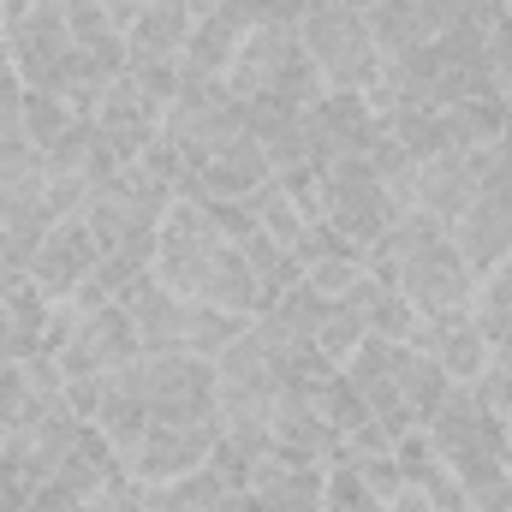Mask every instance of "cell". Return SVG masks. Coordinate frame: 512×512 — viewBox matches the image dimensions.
<instances>
[{"label": "cell", "instance_id": "obj_1", "mask_svg": "<svg viewBox=\"0 0 512 512\" xmlns=\"http://www.w3.org/2000/svg\"><path fill=\"white\" fill-rule=\"evenodd\" d=\"M298 36H304V54L322 66L328 90L364 96V90L382 78V48H376V36H370V12H364V6H346V0H304Z\"/></svg>", "mask_w": 512, "mask_h": 512}, {"label": "cell", "instance_id": "obj_2", "mask_svg": "<svg viewBox=\"0 0 512 512\" xmlns=\"http://www.w3.org/2000/svg\"><path fill=\"white\" fill-rule=\"evenodd\" d=\"M447 233H453V245H459L465 268H471L477 280H483L495 262L512 256V149L507 143H495V149L483 155V185H477L471 209H465Z\"/></svg>", "mask_w": 512, "mask_h": 512}, {"label": "cell", "instance_id": "obj_3", "mask_svg": "<svg viewBox=\"0 0 512 512\" xmlns=\"http://www.w3.org/2000/svg\"><path fill=\"white\" fill-rule=\"evenodd\" d=\"M298 0H274L268 6V18L256 24L251 36L239 42V54H233V66L221 72L227 78V90L239 96V102H262L268 90H274V78L304 54V36H298Z\"/></svg>", "mask_w": 512, "mask_h": 512}, {"label": "cell", "instance_id": "obj_4", "mask_svg": "<svg viewBox=\"0 0 512 512\" xmlns=\"http://www.w3.org/2000/svg\"><path fill=\"white\" fill-rule=\"evenodd\" d=\"M221 245H227V239L215 233V221H209L197 203H173L167 221H161V239H155V262H149V274H155L167 292L197 298L203 280H209V262L221 256Z\"/></svg>", "mask_w": 512, "mask_h": 512}, {"label": "cell", "instance_id": "obj_5", "mask_svg": "<svg viewBox=\"0 0 512 512\" xmlns=\"http://www.w3.org/2000/svg\"><path fill=\"white\" fill-rule=\"evenodd\" d=\"M298 131H304V155L316 167H334V161H364L382 137V114H370L364 96L352 90H328L316 108L298 114Z\"/></svg>", "mask_w": 512, "mask_h": 512}, {"label": "cell", "instance_id": "obj_6", "mask_svg": "<svg viewBox=\"0 0 512 512\" xmlns=\"http://www.w3.org/2000/svg\"><path fill=\"white\" fill-rule=\"evenodd\" d=\"M322 173H328V221H334L358 251L376 245L387 227L399 221L370 161H334V167H322Z\"/></svg>", "mask_w": 512, "mask_h": 512}, {"label": "cell", "instance_id": "obj_7", "mask_svg": "<svg viewBox=\"0 0 512 512\" xmlns=\"http://www.w3.org/2000/svg\"><path fill=\"white\" fill-rule=\"evenodd\" d=\"M215 441H221V423H149V435H143V447L131 459V477L149 483V489L179 483V477L209 465Z\"/></svg>", "mask_w": 512, "mask_h": 512}, {"label": "cell", "instance_id": "obj_8", "mask_svg": "<svg viewBox=\"0 0 512 512\" xmlns=\"http://www.w3.org/2000/svg\"><path fill=\"white\" fill-rule=\"evenodd\" d=\"M405 346L423 352V358H435L447 370V382H477L489 370V358H495L489 340H483V328L471 322V304L447 310V316H417V328H411Z\"/></svg>", "mask_w": 512, "mask_h": 512}, {"label": "cell", "instance_id": "obj_9", "mask_svg": "<svg viewBox=\"0 0 512 512\" xmlns=\"http://www.w3.org/2000/svg\"><path fill=\"white\" fill-rule=\"evenodd\" d=\"M96 131H102V143H108L120 161H137V155L161 137V108L149 102V90L137 84V72H114V78H108L102 108H96Z\"/></svg>", "mask_w": 512, "mask_h": 512}, {"label": "cell", "instance_id": "obj_10", "mask_svg": "<svg viewBox=\"0 0 512 512\" xmlns=\"http://www.w3.org/2000/svg\"><path fill=\"white\" fill-rule=\"evenodd\" d=\"M102 262V245H96V233H90V221L78 215V221H54L48 227V239L36 245V256H30V280L60 304V298H72V286L90 274Z\"/></svg>", "mask_w": 512, "mask_h": 512}, {"label": "cell", "instance_id": "obj_11", "mask_svg": "<svg viewBox=\"0 0 512 512\" xmlns=\"http://www.w3.org/2000/svg\"><path fill=\"white\" fill-rule=\"evenodd\" d=\"M483 155H489V149H477V155L447 149V155L417 161V215H429V221L453 227V221L471 209L477 185H483Z\"/></svg>", "mask_w": 512, "mask_h": 512}, {"label": "cell", "instance_id": "obj_12", "mask_svg": "<svg viewBox=\"0 0 512 512\" xmlns=\"http://www.w3.org/2000/svg\"><path fill=\"white\" fill-rule=\"evenodd\" d=\"M131 352H143V346H137V328H131V316L120 304H108V310L84 316L78 334L60 346V370H66V376H114Z\"/></svg>", "mask_w": 512, "mask_h": 512}, {"label": "cell", "instance_id": "obj_13", "mask_svg": "<svg viewBox=\"0 0 512 512\" xmlns=\"http://www.w3.org/2000/svg\"><path fill=\"white\" fill-rule=\"evenodd\" d=\"M114 304L131 316V328H137V346H143V352H179V340H185V316H191V298L167 292V286L143 268L126 292L114 298Z\"/></svg>", "mask_w": 512, "mask_h": 512}, {"label": "cell", "instance_id": "obj_14", "mask_svg": "<svg viewBox=\"0 0 512 512\" xmlns=\"http://www.w3.org/2000/svg\"><path fill=\"white\" fill-rule=\"evenodd\" d=\"M268 441H274L286 459H298V465H322L340 435L322 423V411H316V399H310L304 387L286 382L274 393V411H268Z\"/></svg>", "mask_w": 512, "mask_h": 512}, {"label": "cell", "instance_id": "obj_15", "mask_svg": "<svg viewBox=\"0 0 512 512\" xmlns=\"http://www.w3.org/2000/svg\"><path fill=\"white\" fill-rule=\"evenodd\" d=\"M191 30H197V18H191L185 0H149L143 18L126 30V72L161 66V60H185Z\"/></svg>", "mask_w": 512, "mask_h": 512}, {"label": "cell", "instance_id": "obj_16", "mask_svg": "<svg viewBox=\"0 0 512 512\" xmlns=\"http://www.w3.org/2000/svg\"><path fill=\"white\" fill-rule=\"evenodd\" d=\"M358 322H364V334H376V340H411V328H417V310L399 298V286H387V280H376V274H364L346 298H340Z\"/></svg>", "mask_w": 512, "mask_h": 512}, {"label": "cell", "instance_id": "obj_17", "mask_svg": "<svg viewBox=\"0 0 512 512\" xmlns=\"http://www.w3.org/2000/svg\"><path fill=\"white\" fill-rule=\"evenodd\" d=\"M471 322L483 328L495 364L512 370V256L507 262H495V268L477 280V292H471Z\"/></svg>", "mask_w": 512, "mask_h": 512}, {"label": "cell", "instance_id": "obj_18", "mask_svg": "<svg viewBox=\"0 0 512 512\" xmlns=\"http://www.w3.org/2000/svg\"><path fill=\"white\" fill-rule=\"evenodd\" d=\"M197 304L233 310V316H245V322L262 310V286H256V274H251V262H245V251H239V245H221V256L209 262V280H203Z\"/></svg>", "mask_w": 512, "mask_h": 512}, {"label": "cell", "instance_id": "obj_19", "mask_svg": "<svg viewBox=\"0 0 512 512\" xmlns=\"http://www.w3.org/2000/svg\"><path fill=\"white\" fill-rule=\"evenodd\" d=\"M441 137H447V149H465V155L495 149V143L507 137V102H501V96H483V102H453V108H441Z\"/></svg>", "mask_w": 512, "mask_h": 512}, {"label": "cell", "instance_id": "obj_20", "mask_svg": "<svg viewBox=\"0 0 512 512\" xmlns=\"http://www.w3.org/2000/svg\"><path fill=\"white\" fill-rule=\"evenodd\" d=\"M393 382H399V393H405V405H411L417 423H429V417L441 411L447 387H453L435 358H423V352H411V346H393Z\"/></svg>", "mask_w": 512, "mask_h": 512}, {"label": "cell", "instance_id": "obj_21", "mask_svg": "<svg viewBox=\"0 0 512 512\" xmlns=\"http://www.w3.org/2000/svg\"><path fill=\"white\" fill-rule=\"evenodd\" d=\"M245 328H251L245 316H233V310H215V304H197V298H191V316H185V340H179V352H185V358L215 364V358L245 334Z\"/></svg>", "mask_w": 512, "mask_h": 512}, {"label": "cell", "instance_id": "obj_22", "mask_svg": "<svg viewBox=\"0 0 512 512\" xmlns=\"http://www.w3.org/2000/svg\"><path fill=\"white\" fill-rule=\"evenodd\" d=\"M245 215L256 221V233H268L274 245H298V233H304V209L292 203V191L280 185V179H262L251 197H245Z\"/></svg>", "mask_w": 512, "mask_h": 512}, {"label": "cell", "instance_id": "obj_23", "mask_svg": "<svg viewBox=\"0 0 512 512\" xmlns=\"http://www.w3.org/2000/svg\"><path fill=\"white\" fill-rule=\"evenodd\" d=\"M96 429H102V441L114 447V459L131 471V459H137V447H143V435H149V405L131 399V393H108V405L96 411Z\"/></svg>", "mask_w": 512, "mask_h": 512}, {"label": "cell", "instance_id": "obj_24", "mask_svg": "<svg viewBox=\"0 0 512 512\" xmlns=\"http://www.w3.org/2000/svg\"><path fill=\"white\" fill-rule=\"evenodd\" d=\"M0 304H6V316H12V328H18V340H24V352H36V346H42V334H48L54 298H48L30 274H12V280L0 286Z\"/></svg>", "mask_w": 512, "mask_h": 512}, {"label": "cell", "instance_id": "obj_25", "mask_svg": "<svg viewBox=\"0 0 512 512\" xmlns=\"http://www.w3.org/2000/svg\"><path fill=\"white\" fill-rule=\"evenodd\" d=\"M322 483H328V465H292L286 477H274L256 507L262 512H322Z\"/></svg>", "mask_w": 512, "mask_h": 512}, {"label": "cell", "instance_id": "obj_26", "mask_svg": "<svg viewBox=\"0 0 512 512\" xmlns=\"http://www.w3.org/2000/svg\"><path fill=\"white\" fill-rule=\"evenodd\" d=\"M239 251H245V262H251L256 286H262V304H274L292 280H298V262H292V251L286 245H274L268 233H251V239H239Z\"/></svg>", "mask_w": 512, "mask_h": 512}, {"label": "cell", "instance_id": "obj_27", "mask_svg": "<svg viewBox=\"0 0 512 512\" xmlns=\"http://www.w3.org/2000/svg\"><path fill=\"white\" fill-rule=\"evenodd\" d=\"M72 120H78V114H72L54 90H24V120H18V126H24V137H30L36 149H54Z\"/></svg>", "mask_w": 512, "mask_h": 512}, {"label": "cell", "instance_id": "obj_28", "mask_svg": "<svg viewBox=\"0 0 512 512\" xmlns=\"http://www.w3.org/2000/svg\"><path fill=\"white\" fill-rule=\"evenodd\" d=\"M304 393H310V399H316V411H322V423H328V429H334V435H346V429H358V423H364V417H370V411H364V399H358V393H352V382H346V376H340V370H334V376H328V382L304 387Z\"/></svg>", "mask_w": 512, "mask_h": 512}, {"label": "cell", "instance_id": "obj_29", "mask_svg": "<svg viewBox=\"0 0 512 512\" xmlns=\"http://www.w3.org/2000/svg\"><path fill=\"white\" fill-rule=\"evenodd\" d=\"M298 280H304V286H316L322 298H346V292L364 280V251L316 256V262H304V268H298Z\"/></svg>", "mask_w": 512, "mask_h": 512}, {"label": "cell", "instance_id": "obj_30", "mask_svg": "<svg viewBox=\"0 0 512 512\" xmlns=\"http://www.w3.org/2000/svg\"><path fill=\"white\" fill-rule=\"evenodd\" d=\"M90 155H96V120H72L66 137H60L54 149H42V173H48V179L84 173V167H90Z\"/></svg>", "mask_w": 512, "mask_h": 512}, {"label": "cell", "instance_id": "obj_31", "mask_svg": "<svg viewBox=\"0 0 512 512\" xmlns=\"http://www.w3.org/2000/svg\"><path fill=\"white\" fill-rule=\"evenodd\" d=\"M364 340H370V334H364V322H358V316H352V310L334 298V304H328V316L316 322V352H328L334 364H346V358H352Z\"/></svg>", "mask_w": 512, "mask_h": 512}, {"label": "cell", "instance_id": "obj_32", "mask_svg": "<svg viewBox=\"0 0 512 512\" xmlns=\"http://www.w3.org/2000/svg\"><path fill=\"white\" fill-rule=\"evenodd\" d=\"M322 512H387V501H376L364 489V477L352 465H328V483H322Z\"/></svg>", "mask_w": 512, "mask_h": 512}, {"label": "cell", "instance_id": "obj_33", "mask_svg": "<svg viewBox=\"0 0 512 512\" xmlns=\"http://www.w3.org/2000/svg\"><path fill=\"white\" fill-rule=\"evenodd\" d=\"M471 512H512V465H483L471 477H459Z\"/></svg>", "mask_w": 512, "mask_h": 512}, {"label": "cell", "instance_id": "obj_34", "mask_svg": "<svg viewBox=\"0 0 512 512\" xmlns=\"http://www.w3.org/2000/svg\"><path fill=\"white\" fill-rule=\"evenodd\" d=\"M108 393H114V376H66V393H60V405H66L72 417L96 423V411L108 405Z\"/></svg>", "mask_w": 512, "mask_h": 512}, {"label": "cell", "instance_id": "obj_35", "mask_svg": "<svg viewBox=\"0 0 512 512\" xmlns=\"http://www.w3.org/2000/svg\"><path fill=\"white\" fill-rule=\"evenodd\" d=\"M471 393H477V405H483L495 423H507V417H512V370H501L495 358H489V370L471 382Z\"/></svg>", "mask_w": 512, "mask_h": 512}, {"label": "cell", "instance_id": "obj_36", "mask_svg": "<svg viewBox=\"0 0 512 512\" xmlns=\"http://www.w3.org/2000/svg\"><path fill=\"white\" fill-rule=\"evenodd\" d=\"M0 423L6 429H24L30 423V387H24V370L18 364L0 370Z\"/></svg>", "mask_w": 512, "mask_h": 512}, {"label": "cell", "instance_id": "obj_37", "mask_svg": "<svg viewBox=\"0 0 512 512\" xmlns=\"http://www.w3.org/2000/svg\"><path fill=\"white\" fill-rule=\"evenodd\" d=\"M358 477H364V489L376 495V501H393V495H405V477H399V459L382 453V459H364V465H352Z\"/></svg>", "mask_w": 512, "mask_h": 512}, {"label": "cell", "instance_id": "obj_38", "mask_svg": "<svg viewBox=\"0 0 512 512\" xmlns=\"http://www.w3.org/2000/svg\"><path fill=\"white\" fill-rule=\"evenodd\" d=\"M30 512H90V495H72L66 483H54V477H48V483L36 489Z\"/></svg>", "mask_w": 512, "mask_h": 512}, {"label": "cell", "instance_id": "obj_39", "mask_svg": "<svg viewBox=\"0 0 512 512\" xmlns=\"http://www.w3.org/2000/svg\"><path fill=\"white\" fill-rule=\"evenodd\" d=\"M18 358H24V340H18V328H12V316H6V304H0V370L18 364Z\"/></svg>", "mask_w": 512, "mask_h": 512}, {"label": "cell", "instance_id": "obj_40", "mask_svg": "<svg viewBox=\"0 0 512 512\" xmlns=\"http://www.w3.org/2000/svg\"><path fill=\"white\" fill-rule=\"evenodd\" d=\"M387 512H435V507H429V495L405 489V495H393V501H387Z\"/></svg>", "mask_w": 512, "mask_h": 512}, {"label": "cell", "instance_id": "obj_41", "mask_svg": "<svg viewBox=\"0 0 512 512\" xmlns=\"http://www.w3.org/2000/svg\"><path fill=\"white\" fill-rule=\"evenodd\" d=\"M185 6H191V18H209V12H215V6H227V0H185Z\"/></svg>", "mask_w": 512, "mask_h": 512}, {"label": "cell", "instance_id": "obj_42", "mask_svg": "<svg viewBox=\"0 0 512 512\" xmlns=\"http://www.w3.org/2000/svg\"><path fill=\"white\" fill-rule=\"evenodd\" d=\"M501 429H507V447H512V417H507V423H501Z\"/></svg>", "mask_w": 512, "mask_h": 512}, {"label": "cell", "instance_id": "obj_43", "mask_svg": "<svg viewBox=\"0 0 512 512\" xmlns=\"http://www.w3.org/2000/svg\"><path fill=\"white\" fill-rule=\"evenodd\" d=\"M0 48H6V24H0Z\"/></svg>", "mask_w": 512, "mask_h": 512}]
</instances>
